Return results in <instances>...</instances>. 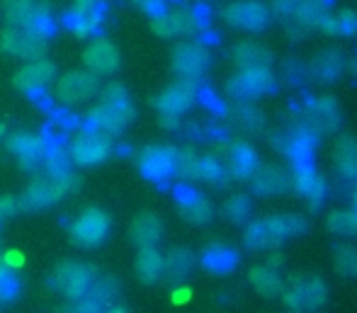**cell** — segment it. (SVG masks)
Masks as SVG:
<instances>
[{
	"label": "cell",
	"instance_id": "6da1fadb",
	"mask_svg": "<svg viewBox=\"0 0 357 313\" xmlns=\"http://www.w3.org/2000/svg\"><path fill=\"white\" fill-rule=\"evenodd\" d=\"M137 119V109L122 83H109L100 90V102L85 117V126L100 129L109 136H119Z\"/></svg>",
	"mask_w": 357,
	"mask_h": 313
},
{
	"label": "cell",
	"instance_id": "7a4b0ae2",
	"mask_svg": "<svg viewBox=\"0 0 357 313\" xmlns=\"http://www.w3.org/2000/svg\"><path fill=\"white\" fill-rule=\"evenodd\" d=\"M309 221L299 214H280L268 216V219H258L253 224L245 226L243 231V243L250 250H273L282 245L284 241L294 238L299 234H306Z\"/></svg>",
	"mask_w": 357,
	"mask_h": 313
},
{
	"label": "cell",
	"instance_id": "3957f363",
	"mask_svg": "<svg viewBox=\"0 0 357 313\" xmlns=\"http://www.w3.org/2000/svg\"><path fill=\"white\" fill-rule=\"evenodd\" d=\"M78 188H80V178H78L75 170L68 175H61V178L39 173L37 178L27 185L24 194L20 197V209H24V211L49 209V206H54L61 199H66L68 194H73Z\"/></svg>",
	"mask_w": 357,
	"mask_h": 313
},
{
	"label": "cell",
	"instance_id": "277c9868",
	"mask_svg": "<svg viewBox=\"0 0 357 313\" xmlns=\"http://www.w3.org/2000/svg\"><path fill=\"white\" fill-rule=\"evenodd\" d=\"M112 136L85 124H80V129H75V134L66 146L73 168H95V165L105 163L112 155Z\"/></svg>",
	"mask_w": 357,
	"mask_h": 313
},
{
	"label": "cell",
	"instance_id": "5b68a950",
	"mask_svg": "<svg viewBox=\"0 0 357 313\" xmlns=\"http://www.w3.org/2000/svg\"><path fill=\"white\" fill-rule=\"evenodd\" d=\"M98 275H100L98 267L90 265V262L66 260L54 267L52 277H49V287L56 294H61L66 301H75V299H83L93 289Z\"/></svg>",
	"mask_w": 357,
	"mask_h": 313
},
{
	"label": "cell",
	"instance_id": "8992f818",
	"mask_svg": "<svg viewBox=\"0 0 357 313\" xmlns=\"http://www.w3.org/2000/svg\"><path fill=\"white\" fill-rule=\"evenodd\" d=\"M68 231H71V241L75 248L93 250L107 241L109 231H112V219L100 206H88L75 216Z\"/></svg>",
	"mask_w": 357,
	"mask_h": 313
},
{
	"label": "cell",
	"instance_id": "52a82bcc",
	"mask_svg": "<svg viewBox=\"0 0 357 313\" xmlns=\"http://www.w3.org/2000/svg\"><path fill=\"white\" fill-rule=\"evenodd\" d=\"M280 296L291 311H316L328 299V287L316 275H296L289 282H284Z\"/></svg>",
	"mask_w": 357,
	"mask_h": 313
},
{
	"label": "cell",
	"instance_id": "ba28073f",
	"mask_svg": "<svg viewBox=\"0 0 357 313\" xmlns=\"http://www.w3.org/2000/svg\"><path fill=\"white\" fill-rule=\"evenodd\" d=\"M105 17H107V0H73L61 22L75 37H100Z\"/></svg>",
	"mask_w": 357,
	"mask_h": 313
},
{
	"label": "cell",
	"instance_id": "9c48e42d",
	"mask_svg": "<svg viewBox=\"0 0 357 313\" xmlns=\"http://www.w3.org/2000/svg\"><path fill=\"white\" fill-rule=\"evenodd\" d=\"M102 85H100V78L90 70H68L61 78L54 83V98L61 105L71 107V105H80L85 100L100 95Z\"/></svg>",
	"mask_w": 357,
	"mask_h": 313
},
{
	"label": "cell",
	"instance_id": "30bf717a",
	"mask_svg": "<svg viewBox=\"0 0 357 313\" xmlns=\"http://www.w3.org/2000/svg\"><path fill=\"white\" fill-rule=\"evenodd\" d=\"M56 80V66H54L49 59H34V61H27L17 73L13 75V85L15 90L24 93L27 98L42 102L44 93H47L49 85Z\"/></svg>",
	"mask_w": 357,
	"mask_h": 313
},
{
	"label": "cell",
	"instance_id": "8fae6325",
	"mask_svg": "<svg viewBox=\"0 0 357 313\" xmlns=\"http://www.w3.org/2000/svg\"><path fill=\"white\" fill-rule=\"evenodd\" d=\"M278 90V78L270 68H245L238 70L226 83V93L236 100H253L260 95H273Z\"/></svg>",
	"mask_w": 357,
	"mask_h": 313
},
{
	"label": "cell",
	"instance_id": "7c38bea8",
	"mask_svg": "<svg viewBox=\"0 0 357 313\" xmlns=\"http://www.w3.org/2000/svg\"><path fill=\"white\" fill-rule=\"evenodd\" d=\"M207 24L202 8H192V10H165L160 17L151 20V27L158 37L170 39V37H183V34H192Z\"/></svg>",
	"mask_w": 357,
	"mask_h": 313
},
{
	"label": "cell",
	"instance_id": "4fadbf2b",
	"mask_svg": "<svg viewBox=\"0 0 357 313\" xmlns=\"http://www.w3.org/2000/svg\"><path fill=\"white\" fill-rule=\"evenodd\" d=\"M8 151L15 155L17 165L27 173H42L44 153H47V139L32 131H15L8 136Z\"/></svg>",
	"mask_w": 357,
	"mask_h": 313
},
{
	"label": "cell",
	"instance_id": "5bb4252c",
	"mask_svg": "<svg viewBox=\"0 0 357 313\" xmlns=\"http://www.w3.org/2000/svg\"><path fill=\"white\" fill-rule=\"evenodd\" d=\"M221 17L226 20V24L241 29V32H263L273 20V13L258 0H236V3L226 5Z\"/></svg>",
	"mask_w": 357,
	"mask_h": 313
},
{
	"label": "cell",
	"instance_id": "9a60e30c",
	"mask_svg": "<svg viewBox=\"0 0 357 313\" xmlns=\"http://www.w3.org/2000/svg\"><path fill=\"white\" fill-rule=\"evenodd\" d=\"M170 63H173V70L178 73V78L199 83V78L207 73L209 63H212V54L199 42H183L173 49Z\"/></svg>",
	"mask_w": 357,
	"mask_h": 313
},
{
	"label": "cell",
	"instance_id": "2e32d148",
	"mask_svg": "<svg viewBox=\"0 0 357 313\" xmlns=\"http://www.w3.org/2000/svg\"><path fill=\"white\" fill-rule=\"evenodd\" d=\"M137 168L151 183H168L175 175V148L173 146H146L137 153Z\"/></svg>",
	"mask_w": 357,
	"mask_h": 313
},
{
	"label": "cell",
	"instance_id": "e0dca14e",
	"mask_svg": "<svg viewBox=\"0 0 357 313\" xmlns=\"http://www.w3.org/2000/svg\"><path fill=\"white\" fill-rule=\"evenodd\" d=\"M0 49L8 56L22 59V61H34V59H44L47 52V42L42 37H37L34 32H29L27 27H8L0 32Z\"/></svg>",
	"mask_w": 357,
	"mask_h": 313
},
{
	"label": "cell",
	"instance_id": "ac0fdd59",
	"mask_svg": "<svg viewBox=\"0 0 357 313\" xmlns=\"http://www.w3.org/2000/svg\"><path fill=\"white\" fill-rule=\"evenodd\" d=\"M199 98V83L178 78L153 100L160 117H183Z\"/></svg>",
	"mask_w": 357,
	"mask_h": 313
},
{
	"label": "cell",
	"instance_id": "d6986e66",
	"mask_svg": "<svg viewBox=\"0 0 357 313\" xmlns=\"http://www.w3.org/2000/svg\"><path fill=\"white\" fill-rule=\"evenodd\" d=\"M119 63H122V56H119V49L114 47L109 39L105 37H95L93 42L85 47L83 52V66L85 70L95 73L98 78L102 75H112L119 70Z\"/></svg>",
	"mask_w": 357,
	"mask_h": 313
},
{
	"label": "cell",
	"instance_id": "ffe728a7",
	"mask_svg": "<svg viewBox=\"0 0 357 313\" xmlns=\"http://www.w3.org/2000/svg\"><path fill=\"white\" fill-rule=\"evenodd\" d=\"M175 201H178V211L188 224L192 226H204L214 219L212 201L202 194V192L188 188V185H180L175 188Z\"/></svg>",
	"mask_w": 357,
	"mask_h": 313
},
{
	"label": "cell",
	"instance_id": "44dd1931",
	"mask_svg": "<svg viewBox=\"0 0 357 313\" xmlns=\"http://www.w3.org/2000/svg\"><path fill=\"white\" fill-rule=\"evenodd\" d=\"M304 122L316 134H328V131H335L343 124V112H340V105L333 98H316L306 105Z\"/></svg>",
	"mask_w": 357,
	"mask_h": 313
},
{
	"label": "cell",
	"instance_id": "7402d4cb",
	"mask_svg": "<svg viewBox=\"0 0 357 313\" xmlns=\"http://www.w3.org/2000/svg\"><path fill=\"white\" fill-rule=\"evenodd\" d=\"M195 267H197V255L188 245H175L163 255V280L180 287L192 277Z\"/></svg>",
	"mask_w": 357,
	"mask_h": 313
},
{
	"label": "cell",
	"instance_id": "603a6c76",
	"mask_svg": "<svg viewBox=\"0 0 357 313\" xmlns=\"http://www.w3.org/2000/svg\"><path fill=\"white\" fill-rule=\"evenodd\" d=\"M309 68V78H314L316 83H324V85H331L343 75L345 70V56L340 49L335 47H328V49H321L311 63L306 66Z\"/></svg>",
	"mask_w": 357,
	"mask_h": 313
},
{
	"label": "cell",
	"instance_id": "cb8c5ba5",
	"mask_svg": "<svg viewBox=\"0 0 357 313\" xmlns=\"http://www.w3.org/2000/svg\"><path fill=\"white\" fill-rule=\"evenodd\" d=\"M226 170H229V178H238V180H250L253 173L260 168V158L253 151V146L248 144H234L226 151V160H224Z\"/></svg>",
	"mask_w": 357,
	"mask_h": 313
},
{
	"label": "cell",
	"instance_id": "d4e9b609",
	"mask_svg": "<svg viewBox=\"0 0 357 313\" xmlns=\"http://www.w3.org/2000/svg\"><path fill=\"white\" fill-rule=\"evenodd\" d=\"M296 170H294V188L299 190V194L304 199H309L311 206H319L326 197V183L319 173L314 170V163L311 160H301V163H294Z\"/></svg>",
	"mask_w": 357,
	"mask_h": 313
},
{
	"label": "cell",
	"instance_id": "484cf974",
	"mask_svg": "<svg viewBox=\"0 0 357 313\" xmlns=\"http://www.w3.org/2000/svg\"><path fill=\"white\" fill-rule=\"evenodd\" d=\"M250 183H253V190L258 194L275 197L287 192V188L291 185V178L282 165H260L253 173V178H250Z\"/></svg>",
	"mask_w": 357,
	"mask_h": 313
},
{
	"label": "cell",
	"instance_id": "4316f807",
	"mask_svg": "<svg viewBox=\"0 0 357 313\" xmlns=\"http://www.w3.org/2000/svg\"><path fill=\"white\" fill-rule=\"evenodd\" d=\"M129 236H132V243L137 245V248L158 245L160 238H163V221H160V216L153 214V211H144V214H139L137 219L132 221Z\"/></svg>",
	"mask_w": 357,
	"mask_h": 313
},
{
	"label": "cell",
	"instance_id": "83f0119b",
	"mask_svg": "<svg viewBox=\"0 0 357 313\" xmlns=\"http://www.w3.org/2000/svg\"><path fill=\"white\" fill-rule=\"evenodd\" d=\"M202 265L207 267L214 275H229L234 272V267L238 265V252H236L231 245L226 243H209L207 248L202 250Z\"/></svg>",
	"mask_w": 357,
	"mask_h": 313
},
{
	"label": "cell",
	"instance_id": "f1b7e54d",
	"mask_svg": "<svg viewBox=\"0 0 357 313\" xmlns=\"http://www.w3.org/2000/svg\"><path fill=\"white\" fill-rule=\"evenodd\" d=\"M234 63L238 66V70H245V68H270L273 63V52L255 42H238L234 49Z\"/></svg>",
	"mask_w": 357,
	"mask_h": 313
},
{
	"label": "cell",
	"instance_id": "f546056e",
	"mask_svg": "<svg viewBox=\"0 0 357 313\" xmlns=\"http://www.w3.org/2000/svg\"><path fill=\"white\" fill-rule=\"evenodd\" d=\"M248 282L260 296H268V299L280 296L284 289V280H282V275H280V270H275V267H270V265H255L253 270L248 272Z\"/></svg>",
	"mask_w": 357,
	"mask_h": 313
},
{
	"label": "cell",
	"instance_id": "4dcf8cb0",
	"mask_svg": "<svg viewBox=\"0 0 357 313\" xmlns=\"http://www.w3.org/2000/svg\"><path fill=\"white\" fill-rule=\"evenodd\" d=\"M134 270H137V277L144 284H155V282H160L163 280V252L155 248V245H151V248H139Z\"/></svg>",
	"mask_w": 357,
	"mask_h": 313
},
{
	"label": "cell",
	"instance_id": "1f68e13d",
	"mask_svg": "<svg viewBox=\"0 0 357 313\" xmlns=\"http://www.w3.org/2000/svg\"><path fill=\"white\" fill-rule=\"evenodd\" d=\"M335 168L343 183L357 180V139L353 136H340L335 144Z\"/></svg>",
	"mask_w": 357,
	"mask_h": 313
},
{
	"label": "cell",
	"instance_id": "d6a6232c",
	"mask_svg": "<svg viewBox=\"0 0 357 313\" xmlns=\"http://www.w3.org/2000/svg\"><path fill=\"white\" fill-rule=\"evenodd\" d=\"M328 13H326V0H296V8H294V20L296 24H301L304 29L309 27H321L326 22Z\"/></svg>",
	"mask_w": 357,
	"mask_h": 313
},
{
	"label": "cell",
	"instance_id": "836d02e7",
	"mask_svg": "<svg viewBox=\"0 0 357 313\" xmlns=\"http://www.w3.org/2000/svg\"><path fill=\"white\" fill-rule=\"evenodd\" d=\"M24 27L47 42V39H52L54 34L59 32V20H56V15L52 13V8H49L47 3H37V5H34L32 17H29V22L24 24Z\"/></svg>",
	"mask_w": 357,
	"mask_h": 313
},
{
	"label": "cell",
	"instance_id": "e575fe53",
	"mask_svg": "<svg viewBox=\"0 0 357 313\" xmlns=\"http://www.w3.org/2000/svg\"><path fill=\"white\" fill-rule=\"evenodd\" d=\"M326 226L338 238H357V214L353 209H333L326 216Z\"/></svg>",
	"mask_w": 357,
	"mask_h": 313
},
{
	"label": "cell",
	"instance_id": "d590c367",
	"mask_svg": "<svg viewBox=\"0 0 357 313\" xmlns=\"http://www.w3.org/2000/svg\"><path fill=\"white\" fill-rule=\"evenodd\" d=\"M250 211H253V201H250V197L245 194V192L231 194L229 199L224 201V206H221V214H224V219L231 221V224H245Z\"/></svg>",
	"mask_w": 357,
	"mask_h": 313
},
{
	"label": "cell",
	"instance_id": "8d00e7d4",
	"mask_svg": "<svg viewBox=\"0 0 357 313\" xmlns=\"http://www.w3.org/2000/svg\"><path fill=\"white\" fill-rule=\"evenodd\" d=\"M333 265L338 275L357 280V245L353 243H335L333 245Z\"/></svg>",
	"mask_w": 357,
	"mask_h": 313
},
{
	"label": "cell",
	"instance_id": "74e56055",
	"mask_svg": "<svg viewBox=\"0 0 357 313\" xmlns=\"http://www.w3.org/2000/svg\"><path fill=\"white\" fill-rule=\"evenodd\" d=\"M20 291H22V282H20L15 267H10L5 260H0V309L17 299Z\"/></svg>",
	"mask_w": 357,
	"mask_h": 313
},
{
	"label": "cell",
	"instance_id": "f35d334b",
	"mask_svg": "<svg viewBox=\"0 0 357 313\" xmlns=\"http://www.w3.org/2000/svg\"><path fill=\"white\" fill-rule=\"evenodd\" d=\"M328 34H338V37H353L357 34V13L355 10H343L338 15L326 17V22L321 24Z\"/></svg>",
	"mask_w": 357,
	"mask_h": 313
},
{
	"label": "cell",
	"instance_id": "ab89813d",
	"mask_svg": "<svg viewBox=\"0 0 357 313\" xmlns=\"http://www.w3.org/2000/svg\"><path fill=\"white\" fill-rule=\"evenodd\" d=\"M119 289H122V284H119L117 277H112V275H98V280H95L93 289H90L85 296H93V299L100 301L102 306H109L119 296Z\"/></svg>",
	"mask_w": 357,
	"mask_h": 313
},
{
	"label": "cell",
	"instance_id": "60d3db41",
	"mask_svg": "<svg viewBox=\"0 0 357 313\" xmlns=\"http://www.w3.org/2000/svg\"><path fill=\"white\" fill-rule=\"evenodd\" d=\"M34 5H37V0H3V15L8 20V24L24 27L29 22V17H32Z\"/></svg>",
	"mask_w": 357,
	"mask_h": 313
},
{
	"label": "cell",
	"instance_id": "b9f144b4",
	"mask_svg": "<svg viewBox=\"0 0 357 313\" xmlns=\"http://www.w3.org/2000/svg\"><path fill=\"white\" fill-rule=\"evenodd\" d=\"M199 158L192 148H175V175L180 180H199Z\"/></svg>",
	"mask_w": 357,
	"mask_h": 313
},
{
	"label": "cell",
	"instance_id": "7bdbcfd3",
	"mask_svg": "<svg viewBox=\"0 0 357 313\" xmlns=\"http://www.w3.org/2000/svg\"><path fill=\"white\" fill-rule=\"evenodd\" d=\"M199 180H207L212 185H224L229 180V170L214 155H202L199 158Z\"/></svg>",
	"mask_w": 357,
	"mask_h": 313
},
{
	"label": "cell",
	"instance_id": "ee69618b",
	"mask_svg": "<svg viewBox=\"0 0 357 313\" xmlns=\"http://www.w3.org/2000/svg\"><path fill=\"white\" fill-rule=\"evenodd\" d=\"M236 122L241 129L250 131V134H260L265 126V117L258 107H250V105H238L236 107Z\"/></svg>",
	"mask_w": 357,
	"mask_h": 313
},
{
	"label": "cell",
	"instance_id": "f6af8a7d",
	"mask_svg": "<svg viewBox=\"0 0 357 313\" xmlns=\"http://www.w3.org/2000/svg\"><path fill=\"white\" fill-rule=\"evenodd\" d=\"M282 73H284V80L289 85H301L306 78H309V68H306L299 59H289V61H284Z\"/></svg>",
	"mask_w": 357,
	"mask_h": 313
},
{
	"label": "cell",
	"instance_id": "bcb514c9",
	"mask_svg": "<svg viewBox=\"0 0 357 313\" xmlns=\"http://www.w3.org/2000/svg\"><path fill=\"white\" fill-rule=\"evenodd\" d=\"M107 306H102L100 301H95L93 296H83V299L68 301L61 309V313H102Z\"/></svg>",
	"mask_w": 357,
	"mask_h": 313
},
{
	"label": "cell",
	"instance_id": "7dc6e473",
	"mask_svg": "<svg viewBox=\"0 0 357 313\" xmlns=\"http://www.w3.org/2000/svg\"><path fill=\"white\" fill-rule=\"evenodd\" d=\"M129 3H132L137 10H142L144 15H149L151 20L160 17V15L168 10L165 8V0H129Z\"/></svg>",
	"mask_w": 357,
	"mask_h": 313
},
{
	"label": "cell",
	"instance_id": "c3c4849f",
	"mask_svg": "<svg viewBox=\"0 0 357 313\" xmlns=\"http://www.w3.org/2000/svg\"><path fill=\"white\" fill-rule=\"evenodd\" d=\"M17 211H20V197H13V194L0 197V229H3L5 221L17 214Z\"/></svg>",
	"mask_w": 357,
	"mask_h": 313
},
{
	"label": "cell",
	"instance_id": "681fc988",
	"mask_svg": "<svg viewBox=\"0 0 357 313\" xmlns=\"http://www.w3.org/2000/svg\"><path fill=\"white\" fill-rule=\"evenodd\" d=\"M160 124L165 129H180V117H160Z\"/></svg>",
	"mask_w": 357,
	"mask_h": 313
},
{
	"label": "cell",
	"instance_id": "f907efd6",
	"mask_svg": "<svg viewBox=\"0 0 357 313\" xmlns=\"http://www.w3.org/2000/svg\"><path fill=\"white\" fill-rule=\"evenodd\" d=\"M102 313H129V311L124 309V306H119V304H109Z\"/></svg>",
	"mask_w": 357,
	"mask_h": 313
},
{
	"label": "cell",
	"instance_id": "816d5d0a",
	"mask_svg": "<svg viewBox=\"0 0 357 313\" xmlns=\"http://www.w3.org/2000/svg\"><path fill=\"white\" fill-rule=\"evenodd\" d=\"M190 296V291H178V294H175V301H185Z\"/></svg>",
	"mask_w": 357,
	"mask_h": 313
},
{
	"label": "cell",
	"instance_id": "f5cc1de1",
	"mask_svg": "<svg viewBox=\"0 0 357 313\" xmlns=\"http://www.w3.org/2000/svg\"><path fill=\"white\" fill-rule=\"evenodd\" d=\"M350 68H353V73H355V78H357V54H355V59H353V66H350Z\"/></svg>",
	"mask_w": 357,
	"mask_h": 313
},
{
	"label": "cell",
	"instance_id": "db71d44e",
	"mask_svg": "<svg viewBox=\"0 0 357 313\" xmlns=\"http://www.w3.org/2000/svg\"><path fill=\"white\" fill-rule=\"evenodd\" d=\"M5 139V124H0V141Z\"/></svg>",
	"mask_w": 357,
	"mask_h": 313
}]
</instances>
